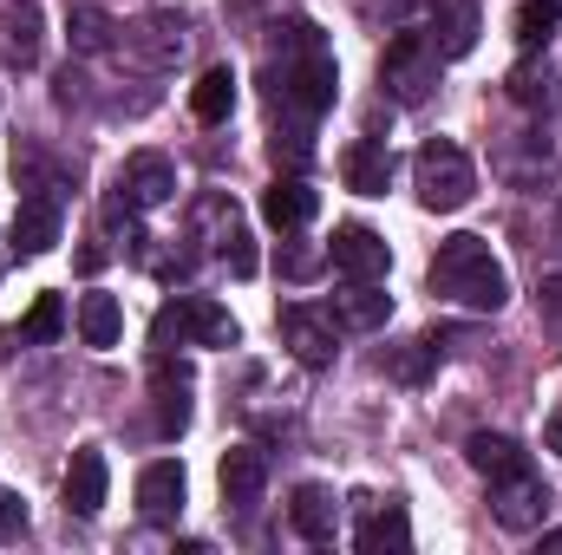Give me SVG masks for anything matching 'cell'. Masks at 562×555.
Segmentation results:
<instances>
[{
	"label": "cell",
	"instance_id": "cell-1",
	"mask_svg": "<svg viewBox=\"0 0 562 555\" xmlns=\"http://www.w3.org/2000/svg\"><path fill=\"white\" fill-rule=\"evenodd\" d=\"M431 294H445L471 314H497L510 301V275H504V262L491 256L484 236H445L438 256H431Z\"/></svg>",
	"mask_w": 562,
	"mask_h": 555
},
{
	"label": "cell",
	"instance_id": "cell-2",
	"mask_svg": "<svg viewBox=\"0 0 562 555\" xmlns=\"http://www.w3.org/2000/svg\"><path fill=\"white\" fill-rule=\"evenodd\" d=\"M334 92H340V72H334L321 33H314V26H294V59L269 66V99H276V112L321 118V112L334 105Z\"/></svg>",
	"mask_w": 562,
	"mask_h": 555
},
{
	"label": "cell",
	"instance_id": "cell-3",
	"mask_svg": "<svg viewBox=\"0 0 562 555\" xmlns=\"http://www.w3.org/2000/svg\"><path fill=\"white\" fill-rule=\"evenodd\" d=\"M413 183H419V203H425V209L451 216V209H464V203H471L477 170H471V157H464L451 138H425L419 157H413Z\"/></svg>",
	"mask_w": 562,
	"mask_h": 555
},
{
	"label": "cell",
	"instance_id": "cell-4",
	"mask_svg": "<svg viewBox=\"0 0 562 555\" xmlns=\"http://www.w3.org/2000/svg\"><path fill=\"white\" fill-rule=\"evenodd\" d=\"M236 347L243 340V327H236V314L229 307H216L210 294H177L164 314H157V347Z\"/></svg>",
	"mask_w": 562,
	"mask_h": 555
},
{
	"label": "cell",
	"instance_id": "cell-5",
	"mask_svg": "<svg viewBox=\"0 0 562 555\" xmlns=\"http://www.w3.org/2000/svg\"><path fill=\"white\" fill-rule=\"evenodd\" d=\"M380 86H386V99H400V105H425L431 99V86H438V46L425 39V33H393L386 39V53H380Z\"/></svg>",
	"mask_w": 562,
	"mask_h": 555
},
{
	"label": "cell",
	"instance_id": "cell-6",
	"mask_svg": "<svg viewBox=\"0 0 562 555\" xmlns=\"http://www.w3.org/2000/svg\"><path fill=\"white\" fill-rule=\"evenodd\" d=\"M183 46H190V20L177 7H150V13H138L125 26V53L138 59L144 72H170L183 59Z\"/></svg>",
	"mask_w": 562,
	"mask_h": 555
},
{
	"label": "cell",
	"instance_id": "cell-7",
	"mask_svg": "<svg viewBox=\"0 0 562 555\" xmlns=\"http://www.w3.org/2000/svg\"><path fill=\"white\" fill-rule=\"evenodd\" d=\"M550 484L537 477V471H510V477H491V517L504 523V530H537L543 517H550Z\"/></svg>",
	"mask_w": 562,
	"mask_h": 555
},
{
	"label": "cell",
	"instance_id": "cell-8",
	"mask_svg": "<svg viewBox=\"0 0 562 555\" xmlns=\"http://www.w3.org/2000/svg\"><path fill=\"white\" fill-rule=\"evenodd\" d=\"M327 262H334L347 281H380L386 269H393V249H386L380 229H367V223H340L334 242H327Z\"/></svg>",
	"mask_w": 562,
	"mask_h": 555
},
{
	"label": "cell",
	"instance_id": "cell-9",
	"mask_svg": "<svg viewBox=\"0 0 562 555\" xmlns=\"http://www.w3.org/2000/svg\"><path fill=\"white\" fill-rule=\"evenodd\" d=\"M281 340H288V353L301 360V366H334V314H321V307H281Z\"/></svg>",
	"mask_w": 562,
	"mask_h": 555
},
{
	"label": "cell",
	"instance_id": "cell-10",
	"mask_svg": "<svg viewBox=\"0 0 562 555\" xmlns=\"http://www.w3.org/2000/svg\"><path fill=\"white\" fill-rule=\"evenodd\" d=\"M216 484H223V503H229V510H256L262 490H269V457H262L256 444H236V451H223Z\"/></svg>",
	"mask_w": 562,
	"mask_h": 555
},
{
	"label": "cell",
	"instance_id": "cell-11",
	"mask_svg": "<svg viewBox=\"0 0 562 555\" xmlns=\"http://www.w3.org/2000/svg\"><path fill=\"white\" fill-rule=\"evenodd\" d=\"M183 464L177 457H157V464H144L138 471V510L150 523H177L183 517Z\"/></svg>",
	"mask_w": 562,
	"mask_h": 555
},
{
	"label": "cell",
	"instance_id": "cell-12",
	"mask_svg": "<svg viewBox=\"0 0 562 555\" xmlns=\"http://www.w3.org/2000/svg\"><path fill=\"white\" fill-rule=\"evenodd\" d=\"M360 503H367V517L353 530V550L360 555H406L413 550V523H406L400 503H373V497H360Z\"/></svg>",
	"mask_w": 562,
	"mask_h": 555
},
{
	"label": "cell",
	"instance_id": "cell-13",
	"mask_svg": "<svg viewBox=\"0 0 562 555\" xmlns=\"http://www.w3.org/2000/svg\"><path fill=\"white\" fill-rule=\"evenodd\" d=\"M105 484H112L105 451H99V444L72 451V464H66V510H72V517H99V510H105Z\"/></svg>",
	"mask_w": 562,
	"mask_h": 555
},
{
	"label": "cell",
	"instance_id": "cell-14",
	"mask_svg": "<svg viewBox=\"0 0 562 555\" xmlns=\"http://www.w3.org/2000/svg\"><path fill=\"white\" fill-rule=\"evenodd\" d=\"M40 39H46V26H40V7L33 0H7L0 7V59L7 66H40Z\"/></svg>",
	"mask_w": 562,
	"mask_h": 555
},
{
	"label": "cell",
	"instance_id": "cell-15",
	"mask_svg": "<svg viewBox=\"0 0 562 555\" xmlns=\"http://www.w3.org/2000/svg\"><path fill=\"white\" fill-rule=\"evenodd\" d=\"M119 183L132 190V203H138V209H157V203H170V196H177V163H170L164 150H138V157H125Z\"/></svg>",
	"mask_w": 562,
	"mask_h": 555
},
{
	"label": "cell",
	"instance_id": "cell-16",
	"mask_svg": "<svg viewBox=\"0 0 562 555\" xmlns=\"http://www.w3.org/2000/svg\"><path fill=\"white\" fill-rule=\"evenodd\" d=\"M66 39H72L79 59H99V53L119 46V20L99 0H66Z\"/></svg>",
	"mask_w": 562,
	"mask_h": 555
},
{
	"label": "cell",
	"instance_id": "cell-17",
	"mask_svg": "<svg viewBox=\"0 0 562 555\" xmlns=\"http://www.w3.org/2000/svg\"><path fill=\"white\" fill-rule=\"evenodd\" d=\"M53 242H59V196L33 190L13 216V256H46Z\"/></svg>",
	"mask_w": 562,
	"mask_h": 555
},
{
	"label": "cell",
	"instance_id": "cell-18",
	"mask_svg": "<svg viewBox=\"0 0 562 555\" xmlns=\"http://www.w3.org/2000/svg\"><path fill=\"white\" fill-rule=\"evenodd\" d=\"M386 320H393V294H380V281H353L347 294H334V327L380 333Z\"/></svg>",
	"mask_w": 562,
	"mask_h": 555
},
{
	"label": "cell",
	"instance_id": "cell-19",
	"mask_svg": "<svg viewBox=\"0 0 562 555\" xmlns=\"http://www.w3.org/2000/svg\"><path fill=\"white\" fill-rule=\"evenodd\" d=\"M340 177L360 196H386V183H393V150H386V138H360L340 157Z\"/></svg>",
	"mask_w": 562,
	"mask_h": 555
},
{
	"label": "cell",
	"instance_id": "cell-20",
	"mask_svg": "<svg viewBox=\"0 0 562 555\" xmlns=\"http://www.w3.org/2000/svg\"><path fill=\"white\" fill-rule=\"evenodd\" d=\"M150 386H157V431L164 438H183L190 431V373L170 366V360H157L150 366Z\"/></svg>",
	"mask_w": 562,
	"mask_h": 555
},
{
	"label": "cell",
	"instance_id": "cell-21",
	"mask_svg": "<svg viewBox=\"0 0 562 555\" xmlns=\"http://www.w3.org/2000/svg\"><path fill=\"white\" fill-rule=\"evenodd\" d=\"M464 457H471V471H477V477L530 471V451H524L517 438H504V431H471V438H464Z\"/></svg>",
	"mask_w": 562,
	"mask_h": 555
},
{
	"label": "cell",
	"instance_id": "cell-22",
	"mask_svg": "<svg viewBox=\"0 0 562 555\" xmlns=\"http://www.w3.org/2000/svg\"><path fill=\"white\" fill-rule=\"evenodd\" d=\"M288 523H294L307 543H334V530H340V503H334V490L301 484V490H294V503H288Z\"/></svg>",
	"mask_w": 562,
	"mask_h": 555
},
{
	"label": "cell",
	"instance_id": "cell-23",
	"mask_svg": "<svg viewBox=\"0 0 562 555\" xmlns=\"http://www.w3.org/2000/svg\"><path fill=\"white\" fill-rule=\"evenodd\" d=\"M314 209H321V196H314L301 177H276V183L262 190V216H269L276 229H307Z\"/></svg>",
	"mask_w": 562,
	"mask_h": 555
},
{
	"label": "cell",
	"instance_id": "cell-24",
	"mask_svg": "<svg viewBox=\"0 0 562 555\" xmlns=\"http://www.w3.org/2000/svg\"><path fill=\"white\" fill-rule=\"evenodd\" d=\"M190 112H196L203 125H223V118L236 112V72H229V66H210V72L190 86Z\"/></svg>",
	"mask_w": 562,
	"mask_h": 555
},
{
	"label": "cell",
	"instance_id": "cell-25",
	"mask_svg": "<svg viewBox=\"0 0 562 555\" xmlns=\"http://www.w3.org/2000/svg\"><path fill=\"white\" fill-rule=\"evenodd\" d=\"M119 333H125L119 294H86V301H79V340H86V347H119Z\"/></svg>",
	"mask_w": 562,
	"mask_h": 555
},
{
	"label": "cell",
	"instance_id": "cell-26",
	"mask_svg": "<svg viewBox=\"0 0 562 555\" xmlns=\"http://www.w3.org/2000/svg\"><path fill=\"white\" fill-rule=\"evenodd\" d=\"M477 20H484V13H477V0H451V7H445V20H438V39H431V46H438V59H464V53L477 46Z\"/></svg>",
	"mask_w": 562,
	"mask_h": 555
},
{
	"label": "cell",
	"instance_id": "cell-27",
	"mask_svg": "<svg viewBox=\"0 0 562 555\" xmlns=\"http://www.w3.org/2000/svg\"><path fill=\"white\" fill-rule=\"evenodd\" d=\"M504 86H510V99H517V105H530V112L557 99V72H550V59H537V53H524V59L510 66V79H504Z\"/></svg>",
	"mask_w": 562,
	"mask_h": 555
},
{
	"label": "cell",
	"instance_id": "cell-28",
	"mask_svg": "<svg viewBox=\"0 0 562 555\" xmlns=\"http://www.w3.org/2000/svg\"><path fill=\"white\" fill-rule=\"evenodd\" d=\"M557 26H562L557 0H524V7H517V20H510V33H517V46H524V53H543V46L557 39Z\"/></svg>",
	"mask_w": 562,
	"mask_h": 555
},
{
	"label": "cell",
	"instance_id": "cell-29",
	"mask_svg": "<svg viewBox=\"0 0 562 555\" xmlns=\"http://www.w3.org/2000/svg\"><path fill=\"white\" fill-rule=\"evenodd\" d=\"M59 333H66V301L59 294H40L33 314L20 320V347H53Z\"/></svg>",
	"mask_w": 562,
	"mask_h": 555
},
{
	"label": "cell",
	"instance_id": "cell-30",
	"mask_svg": "<svg viewBox=\"0 0 562 555\" xmlns=\"http://www.w3.org/2000/svg\"><path fill=\"white\" fill-rule=\"evenodd\" d=\"M431 360H438V340H413V347H400V353H393V373H400V380H425V373H431Z\"/></svg>",
	"mask_w": 562,
	"mask_h": 555
},
{
	"label": "cell",
	"instance_id": "cell-31",
	"mask_svg": "<svg viewBox=\"0 0 562 555\" xmlns=\"http://www.w3.org/2000/svg\"><path fill=\"white\" fill-rule=\"evenodd\" d=\"M223 262H229V275H243V281L256 275V242H249V229H243V223L223 236Z\"/></svg>",
	"mask_w": 562,
	"mask_h": 555
},
{
	"label": "cell",
	"instance_id": "cell-32",
	"mask_svg": "<svg viewBox=\"0 0 562 555\" xmlns=\"http://www.w3.org/2000/svg\"><path fill=\"white\" fill-rule=\"evenodd\" d=\"M20 536H26V497L0 490V543H20Z\"/></svg>",
	"mask_w": 562,
	"mask_h": 555
},
{
	"label": "cell",
	"instance_id": "cell-33",
	"mask_svg": "<svg viewBox=\"0 0 562 555\" xmlns=\"http://www.w3.org/2000/svg\"><path fill=\"white\" fill-rule=\"evenodd\" d=\"M53 99H59V105H79V99H86V72H72V66H66V72L53 79Z\"/></svg>",
	"mask_w": 562,
	"mask_h": 555
},
{
	"label": "cell",
	"instance_id": "cell-34",
	"mask_svg": "<svg viewBox=\"0 0 562 555\" xmlns=\"http://www.w3.org/2000/svg\"><path fill=\"white\" fill-rule=\"evenodd\" d=\"M537 301H543V320H550V327L562 333V275H557V281H543V294H537Z\"/></svg>",
	"mask_w": 562,
	"mask_h": 555
},
{
	"label": "cell",
	"instance_id": "cell-35",
	"mask_svg": "<svg viewBox=\"0 0 562 555\" xmlns=\"http://www.w3.org/2000/svg\"><path fill=\"white\" fill-rule=\"evenodd\" d=\"M79 269H86V275H99V269H105V249H99V242H86V249H79Z\"/></svg>",
	"mask_w": 562,
	"mask_h": 555
},
{
	"label": "cell",
	"instance_id": "cell-36",
	"mask_svg": "<svg viewBox=\"0 0 562 555\" xmlns=\"http://www.w3.org/2000/svg\"><path fill=\"white\" fill-rule=\"evenodd\" d=\"M543 451H562V406L550 412V424H543Z\"/></svg>",
	"mask_w": 562,
	"mask_h": 555
},
{
	"label": "cell",
	"instance_id": "cell-37",
	"mask_svg": "<svg viewBox=\"0 0 562 555\" xmlns=\"http://www.w3.org/2000/svg\"><path fill=\"white\" fill-rule=\"evenodd\" d=\"M543 550H562V530H550V536H543Z\"/></svg>",
	"mask_w": 562,
	"mask_h": 555
}]
</instances>
